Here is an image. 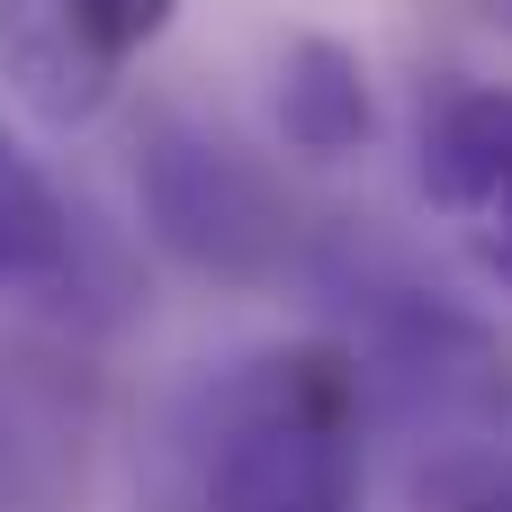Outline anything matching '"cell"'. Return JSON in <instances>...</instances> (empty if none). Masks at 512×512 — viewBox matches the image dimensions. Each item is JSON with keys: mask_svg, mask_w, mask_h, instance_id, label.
Wrapping results in <instances>:
<instances>
[{"mask_svg": "<svg viewBox=\"0 0 512 512\" xmlns=\"http://www.w3.org/2000/svg\"><path fill=\"white\" fill-rule=\"evenodd\" d=\"M369 360L342 342H261L198 369L135 450L144 512H360Z\"/></svg>", "mask_w": 512, "mask_h": 512, "instance_id": "6da1fadb", "label": "cell"}, {"mask_svg": "<svg viewBox=\"0 0 512 512\" xmlns=\"http://www.w3.org/2000/svg\"><path fill=\"white\" fill-rule=\"evenodd\" d=\"M306 270H315V288L360 324V360H369L405 405L477 414V423L512 414V360L495 351V333H486L477 315H459L441 288L405 279L396 261H378V252H360V243H324Z\"/></svg>", "mask_w": 512, "mask_h": 512, "instance_id": "7a4b0ae2", "label": "cell"}, {"mask_svg": "<svg viewBox=\"0 0 512 512\" xmlns=\"http://www.w3.org/2000/svg\"><path fill=\"white\" fill-rule=\"evenodd\" d=\"M135 198H144V225L189 261V270H216V279H270L297 252V216L279 207V189L207 126L189 117H153L144 144H135Z\"/></svg>", "mask_w": 512, "mask_h": 512, "instance_id": "3957f363", "label": "cell"}, {"mask_svg": "<svg viewBox=\"0 0 512 512\" xmlns=\"http://www.w3.org/2000/svg\"><path fill=\"white\" fill-rule=\"evenodd\" d=\"M180 0H0V81L45 126H90L117 108L126 72L162 45Z\"/></svg>", "mask_w": 512, "mask_h": 512, "instance_id": "277c9868", "label": "cell"}, {"mask_svg": "<svg viewBox=\"0 0 512 512\" xmlns=\"http://www.w3.org/2000/svg\"><path fill=\"white\" fill-rule=\"evenodd\" d=\"M423 198L450 216L468 261L512 297V90L504 81H441L423 99Z\"/></svg>", "mask_w": 512, "mask_h": 512, "instance_id": "5b68a950", "label": "cell"}, {"mask_svg": "<svg viewBox=\"0 0 512 512\" xmlns=\"http://www.w3.org/2000/svg\"><path fill=\"white\" fill-rule=\"evenodd\" d=\"M270 117H279V144H288V153H306V162H351V153L378 135L369 63H360L342 36H297V45L279 54Z\"/></svg>", "mask_w": 512, "mask_h": 512, "instance_id": "8992f818", "label": "cell"}, {"mask_svg": "<svg viewBox=\"0 0 512 512\" xmlns=\"http://www.w3.org/2000/svg\"><path fill=\"white\" fill-rule=\"evenodd\" d=\"M81 261V225L36 153L0 126V297H54Z\"/></svg>", "mask_w": 512, "mask_h": 512, "instance_id": "52a82bcc", "label": "cell"}, {"mask_svg": "<svg viewBox=\"0 0 512 512\" xmlns=\"http://www.w3.org/2000/svg\"><path fill=\"white\" fill-rule=\"evenodd\" d=\"M432 504H441V512H512V459H477V468H441Z\"/></svg>", "mask_w": 512, "mask_h": 512, "instance_id": "ba28073f", "label": "cell"}, {"mask_svg": "<svg viewBox=\"0 0 512 512\" xmlns=\"http://www.w3.org/2000/svg\"><path fill=\"white\" fill-rule=\"evenodd\" d=\"M0 504H9V423H0Z\"/></svg>", "mask_w": 512, "mask_h": 512, "instance_id": "9c48e42d", "label": "cell"}, {"mask_svg": "<svg viewBox=\"0 0 512 512\" xmlns=\"http://www.w3.org/2000/svg\"><path fill=\"white\" fill-rule=\"evenodd\" d=\"M495 27H512V0H495Z\"/></svg>", "mask_w": 512, "mask_h": 512, "instance_id": "30bf717a", "label": "cell"}]
</instances>
